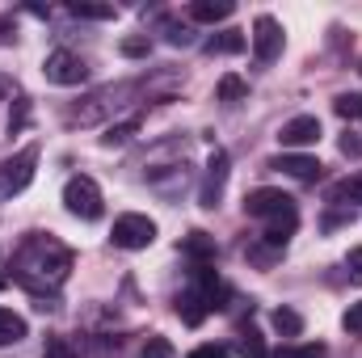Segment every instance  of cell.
Listing matches in <instances>:
<instances>
[{"label": "cell", "mask_w": 362, "mask_h": 358, "mask_svg": "<svg viewBox=\"0 0 362 358\" xmlns=\"http://www.w3.org/2000/svg\"><path fill=\"white\" fill-rule=\"evenodd\" d=\"M34 165H38V148L30 144V148H21V152L4 165V190H8V194H21V190L34 181Z\"/></svg>", "instance_id": "9"}, {"label": "cell", "mask_w": 362, "mask_h": 358, "mask_svg": "<svg viewBox=\"0 0 362 358\" xmlns=\"http://www.w3.org/2000/svg\"><path fill=\"white\" fill-rule=\"evenodd\" d=\"M42 358H81V354H76L72 337H64V333H51V337H47V346H42Z\"/></svg>", "instance_id": "20"}, {"label": "cell", "mask_w": 362, "mask_h": 358, "mask_svg": "<svg viewBox=\"0 0 362 358\" xmlns=\"http://www.w3.org/2000/svg\"><path fill=\"white\" fill-rule=\"evenodd\" d=\"M333 110L341 118H362V93H337L333 97Z\"/></svg>", "instance_id": "23"}, {"label": "cell", "mask_w": 362, "mask_h": 358, "mask_svg": "<svg viewBox=\"0 0 362 358\" xmlns=\"http://www.w3.org/2000/svg\"><path fill=\"white\" fill-rule=\"evenodd\" d=\"M270 169H278V173H286V178H295V181H316L320 178V161H316V156H303V152H282V156H274Z\"/></svg>", "instance_id": "10"}, {"label": "cell", "mask_w": 362, "mask_h": 358, "mask_svg": "<svg viewBox=\"0 0 362 358\" xmlns=\"http://www.w3.org/2000/svg\"><path fill=\"white\" fill-rule=\"evenodd\" d=\"M148 51H152L148 38H122V55H127V59H144Z\"/></svg>", "instance_id": "27"}, {"label": "cell", "mask_w": 362, "mask_h": 358, "mask_svg": "<svg viewBox=\"0 0 362 358\" xmlns=\"http://www.w3.org/2000/svg\"><path fill=\"white\" fill-rule=\"evenodd\" d=\"M240 354L245 358H270V346L262 342L257 329H245V333H240Z\"/></svg>", "instance_id": "21"}, {"label": "cell", "mask_w": 362, "mask_h": 358, "mask_svg": "<svg viewBox=\"0 0 362 358\" xmlns=\"http://www.w3.org/2000/svg\"><path fill=\"white\" fill-rule=\"evenodd\" d=\"M110 241H114V249L139 253V249H148V245L156 241V219L127 211V215H118V219H114V228H110Z\"/></svg>", "instance_id": "2"}, {"label": "cell", "mask_w": 362, "mask_h": 358, "mask_svg": "<svg viewBox=\"0 0 362 358\" xmlns=\"http://www.w3.org/2000/svg\"><path fill=\"white\" fill-rule=\"evenodd\" d=\"M4 89H8V85H4V81H0V101H4Z\"/></svg>", "instance_id": "33"}, {"label": "cell", "mask_w": 362, "mask_h": 358, "mask_svg": "<svg viewBox=\"0 0 362 358\" xmlns=\"http://www.w3.org/2000/svg\"><path fill=\"white\" fill-rule=\"evenodd\" d=\"M4 282H8V274H4V258H0V287H4Z\"/></svg>", "instance_id": "32"}, {"label": "cell", "mask_w": 362, "mask_h": 358, "mask_svg": "<svg viewBox=\"0 0 362 358\" xmlns=\"http://www.w3.org/2000/svg\"><path fill=\"white\" fill-rule=\"evenodd\" d=\"M346 270H350V282H362V249H350Z\"/></svg>", "instance_id": "31"}, {"label": "cell", "mask_w": 362, "mask_h": 358, "mask_svg": "<svg viewBox=\"0 0 362 358\" xmlns=\"http://www.w3.org/2000/svg\"><path fill=\"white\" fill-rule=\"evenodd\" d=\"M329 202H337V207L354 211V202H362V173H350L346 181H337V185L329 190Z\"/></svg>", "instance_id": "13"}, {"label": "cell", "mask_w": 362, "mask_h": 358, "mask_svg": "<svg viewBox=\"0 0 362 358\" xmlns=\"http://www.w3.org/2000/svg\"><path fill=\"white\" fill-rule=\"evenodd\" d=\"M177 312H181V321H185V325H202V316H206V304H202V295L189 287V291L177 299Z\"/></svg>", "instance_id": "16"}, {"label": "cell", "mask_w": 362, "mask_h": 358, "mask_svg": "<svg viewBox=\"0 0 362 358\" xmlns=\"http://www.w3.org/2000/svg\"><path fill=\"white\" fill-rule=\"evenodd\" d=\"M278 358H325V346H320V342H308V346H286V350H278Z\"/></svg>", "instance_id": "25"}, {"label": "cell", "mask_w": 362, "mask_h": 358, "mask_svg": "<svg viewBox=\"0 0 362 358\" xmlns=\"http://www.w3.org/2000/svg\"><path fill=\"white\" fill-rule=\"evenodd\" d=\"M295 211V198L291 194H282V190H270V185H262V190H249V198H245V215L249 219H278V215H291Z\"/></svg>", "instance_id": "4"}, {"label": "cell", "mask_w": 362, "mask_h": 358, "mask_svg": "<svg viewBox=\"0 0 362 358\" xmlns=\"http://www.w3.org/2000/svg\"><path fill=\"white\" fill-rule=\"evenodd\" d=\"M232 0H194L189 4V21H202V25H215V21H228L232 17Z\"/></svg>", "instance_id": "11"}, {"label": "cell", "mask_w": 362, "mask_h": 358, "mask_svg": "<svg viewBox=\"0 0 362 358\" xmlns=\"http://www.w3.org/2000/svg\"><path fill=\"white\" fill-rule=\"evenodd\" d=\"M165 34H169V42L173 47H185L194 34H189V25H177V21H165Z\"/></svg>", "instance_id": "28"}, {"label": "cell", "mask_w": 362, "mask_h": 358, "mask_svg": "<svg viewBox=\"0 0 362 358\" xmlns=\"http://www.w3.org/2000/svg\"><path fill=\"white\" fill-rule=\"evenodd\" d=\"M249 47L245 30H219L215 38H206V55H240Z\"/></svg>", "instance_id": "12"}, {"label": "cell", "mask_w": 362, "mask_h": 358, "mask_svg": "<svg viewBox=\"0 0 362 358\" xmlns=\"http://www.w3.org/2000/svg\"><path fill=\"white\" fill-rule=\"evenodd\" d=\"M320 135H325V127L316 114H295L291 122H282L278 144L282 148H312V144H320Z\"/></svg>", "instance_id": "7"}, {"label": "cell", "mask_w": 362, "mask_h": 358, "mask_svg": "<svg viewBox=\"0 0 362 358\" xmlns=\"http://www.w3.org/2000/svg\"><path fill=\"white\" fill-rule=\"evenodd\" d=\"M185 358H232V354H228V346H219V342H206V346L189 350Z\"/></svg>", "instance_id": "29"}, {"label": "cell", "mask_w": 362, "mask_h": 358, "mask_svg": "<svg viewBox=\"0 0 362 358\" xmlns=\"http://www.w3.org/2000/svg\"><path fill=\"white\" fill-rule=\"evenodd\" d=\"M68 13H72V17H85V21H114V17H118L114 4H89V0H72Z\"/></svg>", "instance_id": "15"}, {"label": "cell", "mask_w": 362, "mask_h": 358, "mask_svg": "<svg viewBox=\"0 0 362 358\" xmlns=\"http://www.w3.org/2000/svg\"><path fill=\"white\" fill-rule=\"evenodd\" d=\"M181 249H185L189 258H198V262H206V258H215V241H211L206 232H189V236L181 241Z\"/></svg>", "instance_id": "18"}, {"label": "cell", "mask_w": 362, "mask_h": 358, "mask_svg": "<svg viewBox=\"0 0 362 358\" xmlns=\"http://www.w3.org/2000/svg\"><path fill=\"white\" fill-rule=\"evenodd\" d=\"M270 321H274V329H278L282 337H299V333H303V316H299L295 308H278Z\"/></svg>", "instance_id": "17"}, {"label": "cell", "mask_w": 362, "mask_h": 358, "mask_svg": "<svg viewBox=\"0 0 362 358\" xmlns=\"http://www.w3.org/2000/svg\"><path fill=\"white\" fill-rule=\"evenodd\" d=\"M228 152L223 148H215L211 152V161H206V178H202V194H198V202L206 207V211H215L219 207V194H223V185H228Z\"/></svg>", "instance_id": "8"}, {"label": "cell", "mask_w": 362, "mask_h": 358, "mask_svg": "<svg viewBox=\"0 0 362 358\" xmlns=\"http://www.w3.org/2000/svg\"><path fill=\"white\" fill-rule=\"evenodd\" d=\"M25 122H30V101H25V97H17V114L8 118V131H21Z\"/></svg>", "instance_id": "30"}, {"label": "cell", "mask_w": 362, "mask_h": 358, "mask_svg": "<svg viewBox=\"0 0 362 358\" xmlns=\"http://www.w3.org/2000/svg\"><path fill=\"white\" fill-rule=\"evenodd\" d=\"M135 131H139V118H127V122H110V127H105V135H101V144H105V148H114V144H127Z\"/></svg>", "instance_id": "19"}, {"label": "cell", "mask_w": 362, "mask_h": 358, "mask_svg": "<svg viewBox=\"0 0 362 358\" xmlns=\"http://www.w3.org/2000/svg\"><path fill=\"white\" fill-rule=\"evenodd\" d=\"M30 333V325L17 316V312H8V308H0V346H17L21 337Z\"/></svg>", "instance_id": "14"}, {"label": "cell", "mask_w": 362, "mask_h": 358, "mask_svg": "<svg viewBox=\"0 0 362 358\" xmlns=\"http://www.w3.org/2000/svg\"><path fill=\"white\" fill-rule=\"evenodd\" d=\"M64 207H68L76 219H101V211H105L101 185L93 178H85V173L68 178V185H64Z\"/></svg>", "instance_id": "3"}, {"label": "cell", "mask_w": 362, "mask_h": 358, "mask_svg": "<svg viewBox=\"0 0 362 358\" xmlns=\"http://www.w3.org/2000/svg\"><path fill=\"white\" fill-rule=\"evenodd\" d=\"M72 270V249H64L55 236H25L21 249L13 253V282H21L25 291L47 295L55 291Z\"/></svg>", "instance_id": "1"}, {"label": "cell", "mask_w": 362, "mask_h": 358, "mask_svg": "<svg viewBox=\"0 0 362 358\" xmlns=\"http://www.w3.org/2000/svg\"><path fill=\"white\" fill-rule=\"evenodd\" d=\"M245 93H249V85H245V81H240L236 72H228V76L219 81V89H215V97H219V101H240Z\"/></svg>", "instance_id": "22"}, {"label": "cell", "mask_w": 362, "mask_h": 358, "mask_svg": "<svg viewBox=\"0 0 362 358\" xmlns=\"http://www.w3.org/2000/svg\"><path fill=\"white\" fill-rule=\"evenodd\" d=\"M139 358H173V342L169 337H148V346L139 350Z\"/></svg>", "instance_id": "24"}, {"label": "cell", "mask_w": 362, "mask_h": 358, "mask_svg": "<svg viewBox=\"0 0 362 358\" xmlns=\"http://www.w3.org/2000/svg\"><path fill=\"white\" fill-rule=\"evenodd\" d=\"M249 42H253V55H257L262 64H274V59L282 55V47H286V38H282V25L274 21L270 13H262V17L253 21V34H249Z\"/></svg>", "instance_id": "6"}, {"label": "cell", "mask_w": 362, "mask_h": 358, "mask_svg": "<svg viewBox=\"0 0 362 358\" xmlns=\"http://www.w3.org/2000/svg\"><path fill=\"white\" fill-rule=\"evenodd\" d=\"M42 76H47L51 85H85V81H89V68H85V59L72 55V51H51V55L42 59Z\"/></svg>", "instance_id": "5"}, {"label": "cell", "mask_w": 362, "mask_h": 358, "mask_svg": "<svg viewBox=\"0 0 362 358\" xmlns=\"http://www.w3.org/2000/svg\"><path fill=\"white\" fill-rule=\"evenodd\" d=\"M358 72H362V68H358Z\"/></svg>", "instance_id": "34"}, {"label": "cell", "mask_w": 362, "mask_h": 358, "mask_svg": "<svg viewBox=\"0 0 362 358\" xmlns=\"http://www.w3.org/2000/svg\"><path fill=\"white\" fill-rule=\"evenodd\" d=\"M341 325H346V333H354V337H362V299H358V304H350V308H346Z\"/></svg>", "instance_id": "26"}]
</instances>
